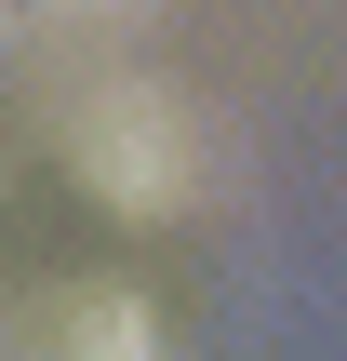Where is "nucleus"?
<instances>
[{
    "label": "nucleus",
    "instance_id": "nucleus-1",
    "mask_svg": "<svg viewBox=\"0 0 347 361\" xmlns=\"http://www.w3.org/2000/svg\"><path fill=\"white\" fill-rule=\"evenodd\" d=\"M53 13H107V0H53Z\"/></svg>",
    "mask_w": 347,
    "mask_h": 361
}]
</instances>
